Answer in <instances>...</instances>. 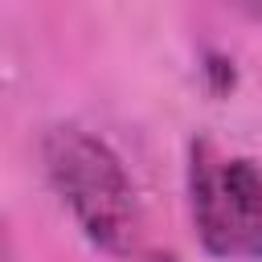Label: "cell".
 Here are the masks:
<instances>
[{
	"mask_svg": "<svg viewBox=\"0 0 262 262\" xmlns=\"http://www.w3.org/2000/svg\"><path fill=\"white\" fill-rule=\"evenodd\" d=\"M45 172L70 205L86 237L111 254H131L139 242V201L123 160L86 127H53L45 135Z\"/></svg>",
	"mask_w": 262,
	"mask_h": 262,
	"instance_id": "cell-1",
	"label": "cell"
},
{
	"mask_svg": "<svg viewBox=\"0 0 262 262\" xmlns=\"http://www.w3.org/2000/svg\"><path fill=\"white\" fill-rule=\"evenodd\" d=\"M188 205L196 237L217 258L262 262V164L221 151L213 139H192Z\"/></svg>",
	"mask_w": 262,
	"mask_h": 262,
	"instance_id": "cell-2",
	"label": "cell"
},
{
	"mask_svg": "<svg viewBox=\"0 0 262 262\" xmlns=\"http://www.w3.org/2000/svg\"><path fill=\"white\" fill-rule=\"evenodd\" d=\"M156 262H176V258H156Z\"/></svg>",
	"mask_w": 262,
	"mask_h": 262,
	"instance_id": "cell-3",
	"label": "cell"
}]
</instances>
